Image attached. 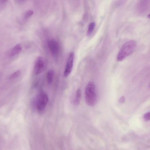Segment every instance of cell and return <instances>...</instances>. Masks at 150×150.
Wrapping results in <instances>:
<instances>
[{"label": "cell", "instance_id": "8992f818", "mask_svg": "<svg viewBox=\"0 0 150 150\" xmlns=\"http://www.w3.org/2000/svg\"><path fill=\"white\" fill-rule=\"evenodd\" d=\"M74 58V54L71 52L68 59L64 71V76L65 77L69 76L71 73L73 68Z\"/></svg>", "mask_w": 150, "mask_h": 150}, {"label": "cell", "instance_id": "6da1fadb", "mask_svg": "<svg viewBox=\"0 0 150 150\" xmlns=\"http://www.w3.org/2000/svg\"><path fill=\"white\" fill-rule=\"evenodd\" d=\"M85 98L87 104L90 106H94L98 101V94L96 86L92 81L88 83L85 89Z\"/></svg>", "mask_w": 150, "mask_h": 150}, {"label": "cell", "instance_id": "9c48e42d", "mask_svg": "<svg viewBox=\"0 0 150 150\" xmlns=\"http://www.w3.org/2000/svg\"><path fill=\"white\" fill-rule=\"evenodd\" d=\"M81 97V92L80 89H78L77 91L75 94L74 103L76 105H78L80 104Z\"/></svg>", "mask_w": 150, "mask_h": 150}, {"label": "cell", "instance_id": "ba28073f", "mask_svg": "<svg viewBox=\"0 0 150 150\" xmlns=\"http://www.w3.org/2000/svg\"><path fill=\"white\" fill-rule=\"evenodd\" d=\"M54 73L52 70H49L47 73V79L48 84L50 85L53 82L54 76Z\"/></svg>", "mask_w": 150, "mask_h": 150}, {"label": "cell", "instance_id": "5bb4252c", "mask_svg": "<svg viewBox=\"0 0 150 150\" xmlns=\"http://www.w3.org/2000/svg\"><path fill=\"white\" fill-rule=\"evenodd\" d=\"M119 102L121 104L124 103L125 101V98L124 96L121 97L119 99Z\"/></svg>", "mask_w": 150, "mask_h": 150}, {"label": "cell", "instance_id": "277c9868", "mask_svg": "<svg viewBox=\"0 0 150 150\" xmlns=\"http://www.w3.org/2000/svg\"><path fill=\"white\" fill-rule=\"evenodd\" d=\"M47 67V61L44 57H38L35 62L34 66V72L36 75L41 74L46 70Z\"/></svg>", "mask_w": 150, "mask_h": 150}, {"label": "cell", "instance_id": "8fae6325", "mask_svg": "<svg viewBox=\"0 0 150 150\" xmlns=\"http://www.w3.org/2000/svg\"><path fill=\"white\" fill-rule=\"evenodd\" d=\"M21 73L20 70H18L12 73L9 77V79H15L20 76Z\"/></svg>", "mask_w": 150, "mask_h": 150}, {"label": "cell", "instance_id": "9a60e30c", "mask_svg": "<svg viewBox=\"0 0 150 150\" xmlns=\"http://www.w3.org/2000/svg\"><path fill=\"white\" fill-rule=\"evenodd\" d=\"M148 17L150 19V13H149V15H148Z\"/></svg>", "mask_w": 150, "mask_h": 150}, {"label": "cell", "instance_id": "7c38bea8", "mask_svg": "<svg viewBox=\"0 0 150 150\" xmlns=\"http://www.w3.org/2000/svg\"><path fill=\"white\" fill-rule=\"evenodd\" d=\"M34 14V12L32 10H29L25 13L24 17L25 19L29 18Z\"/></svg>", "mask_w": 150, "mask_h": 150}, {"label": "cell", "instance_id": "5b68a950", "mask_svg": "<svg viewBox=\"0 0 150 150\" xmlns=\"http://www.w3.org/2000/svg\"><path fill=\"white\" fill-rule=\"evenodd\" d=\"M48 46L50 51L53 56L57 57L60 52V46L58 42L56 40L51 39L48 41Z\"/></svg>", "mask_w": 150, "mask_h": 150}, {"label": "cell", "instance_id": "52a82bcc", "mask_svg": "<svg viewBox=\"0 0 150 150\" xmlns=\"http://www.w3.org/2000/svg\"><path fill=\"white\" fill-rule=\"evenodd\" d=\"M22 50V47L20 44H17L13 47L10 50L9 53L10 57L15 56L19 53Z\"/></svg>", "mask_w": 150, "mask_h": 150}, {"label": "cell", "instance_id": "4fadbf2b", "mask_svg": "<svg viewBox=\"0 0 150 150\" xmlns=\"http://www.w3.org/2000/svg\"><path fill=\"white\" fill-rule=\"evenodd\" d=\"M144 120L146 121L150 120V112L145 114L144 116Z\"/></svg>", "mask_w": 150, "mask_h": 150}, {"label": "cell", "instance_id": "3957f363", "mask_svg": "<svg viewBox=\"0 0 150 150\" xmlns=\"http://www.w3.org/2000/svg\"><path fill=\"white\" fill-rule=\"evenodd\" d=\"M48 101V95L44 92L41 91L33 100L32 104L38 112L42 113L45 110Z\"/></svg>", "mask_w": 150, "mask_h": 150}, {"label": "cell", "instance_id": "7a4b0ae2", "mask_svg": "<svg viewBox=\"0 0 150 150\" xmlns=\"http://www.w3.org/2000/svg\"><path fill=\"white\" fill-rule=\"evenodd\" d=\"M135 41L131 40L125 43L121 47L117 56V60L119 62L124 61L130 56L134 51L136 46Z\"/></svg>", "mask_w": 150, "mask_h": 150}, {"label": "cell", "instance_id": "30bf717a", "mask_svg": "<svg viewBox=\"0 0 150 150\" xmlns=\"http://www.w3.org/2000/svg\"><path fill=\"white\" fill-rule=\"evenodd\" d=\"M95 25V24L93 22L89 24L87 33V36H90L91 34L94 29Z\"/></svg>", "mask_w": 150, "mask_h": 150}]
</instances>
